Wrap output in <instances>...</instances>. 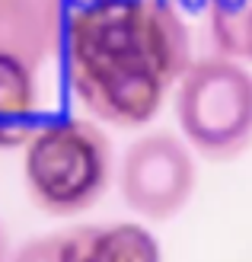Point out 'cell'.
<instances>
[{"label": "cell", "instance_id": "obj_1", "mask_svg": "<svg viewBox=\"0 0 252 262\" xmlns=\"http://www.w3.org/2000/svg\"><path fill=\"white\" fill-rule=\"evenodd\" d=\"M189 26L169 0H86L64 26L74 96L115 128H144L192 68Z\"/></svg>", "mask_w": 252, "mask_h": 262}, {"label": "cell", "instance_id": "obj_2", "mask_svg": "<svg viewBox=\"0 0 252 262\" xmlns=\"http://www.w3.org/2000/svg\"><path fill=\"white\" fill-rule=\"evenodd\" d=\"M112 141L96 122L58 119L38 125L22 147V182L32 205L51 217H74L112 186Z\"/></svg>", "mask_w": 252, "mask_h": 262}, {"label": "cell", "instance_id": "obj_3", "mask_svg": "<svg viewBox=\"0 0 252 262\" xmlns=\"http://www.w3.org/2000/svg\"><path fill=\"white\" fill-rule=\"evenodd\" d=\"M176 122L208 160L240 157L252 144V74L227 55L192 61L176 83Z\"/></svg>", "mask_w": 252, "mask_h": 262}, {"label": "cell", "instance_id": "obj_4", "mask_svg": "<svg viewBox=\"0 0 252 262\" xmlns=\"http://www.w3.org/2000/svg\"><path fill=\"white\" fill-rule=\"evenodd\" d=\"M198 169L189 144L176 135L156 131L128 147L118 166V189L131 211L147 221H169L189 205Z\"/></svg>", "mask_w": 252, "mask_h": 262}, {"label": "cell", "instance_id": "obj_5", "mask_svg": "<svg viewBox=\"0 0 252 262\" xmlns=\"http://www.w3.org/2000/svg\"><path fill=\"white\" fill-rule=\"evenodd\" d=\"M61 38V0H0V55L38 71Z\"/></svg>", "mask_w": 252, "mask_h": 262}, {"label": "cell", "instance_id": "obj_6", "mask_svg": "<svg viewBox=\"0 0 252 262\" xmlns=\"http://www.w3.org/2000/svg\"><path fill=\"white\" fill-rule=\"evenodd\" d=\"M64 262H163V250L144 224L115 221L67 230Z\"/></svg>", "mask_w": 252, "mask_h": 262}, {"label": "cell", "instance_id": "obj_7", "mask_svg": "<svg viewBox=\"0 0 252 262\" xmlns=\"http://www.w3.org/2000/svg\"><path fill=\"white\" fill-rule=\"evenodd\" d=\"M38 83L35 71L16 58L0 55V147H26L35 135Z\"/></svg>", "mask_w": 252, "mask_h": 262}, {"label": "cell", "instance_id": "obj_8", "mask_svg": "<svg viewBox=\"0 0 252 262\" xmlns=\"http://www.w3.org/2000/svg\"><path fill=\"white\" fill-rule=\"evenodd\" d=\"M208 26L217 55L252 61V0H208Z\"/></svg>", "mask_w": 252, "mask_h": 262}, {"label": "cell", "instance_id": "obj_9", "mask_svg": "<svg viewBox=\"0 0 252 262\" xmlns=\"http://www.w3.org/2000/svg\"><path fill=\"white\" fill-rule=\"evenodd\" d=\"M10 262H64V233L38 237L32 243L19 246V250L10 256Z\"/></svg>", "mask_w": 252, "mask_h": 262}, {"label": "cell", "instance_id": "obj_10", "mask_svg": "<svg viewBox=\"0 0 252 262\" xmlns=\"http://www.w3.org/2000/svg\"><path fill=\"white\" fill-rule=\"evenodd\" d=\"M0 262H10V243H7L4 230H0Z\"/></svg>", "mask_w": 252, "mask_h": 262}]
</instances>
